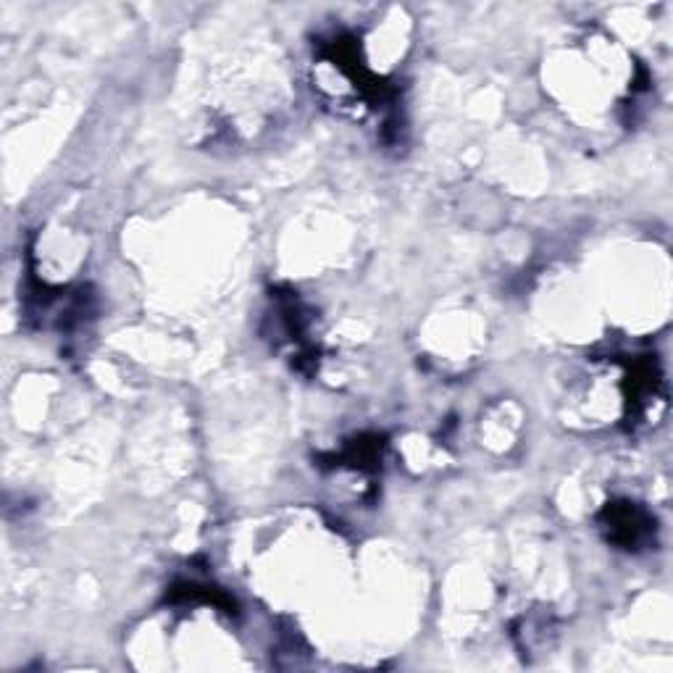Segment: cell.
I'll use <instances>...</instances> for the list:
<instances>
[{
    "label": "cell",
    "mask_w": 673,
    "mask_h": 673,
    "mask_svg": "<svg viewBox=\"0 0 673 673\" xmlns=\"http://www.w3.org/2000/svg\"><path fill=\"white\" fill-rule=\"evenodd\" d=\"M610 513V534L621 542V545L631 547L639 545L642 537H647L650 532V521L647 516L637 511V508H631L629 503H624L621 508H613Z\"/></svg>",
    "instance_id": "6da1fadb"
}]
</instances>
